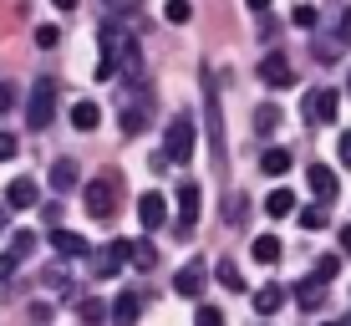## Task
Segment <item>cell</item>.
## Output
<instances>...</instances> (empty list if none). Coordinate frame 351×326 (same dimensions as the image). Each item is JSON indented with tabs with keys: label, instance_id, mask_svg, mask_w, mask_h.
Segmentation results:
<instances>
[{
	"label": "cell",
	"instance_id": "6da1fadb",
	"mask_svg": "<svg viewBox=\"0 0 351 326\" xmlns=\"http://www.w3.org/2000/svg\"><path fill=\"white\" fill-rule=\"evenodd\" d=\"M97 41H102V56H97V82H143V51H138V36H132L128 21L107 16L102 31H97Z\"/></svg>",
	"mask_w": 351,
	"mask_h": 326
},
{
	"label": "cell",
	"instance_id": "7a4b0ae2",
	"mask_svg": "<svg viewBox=\"0 0 351 326\" xmlns=\"http://www.w3.org/2000/svg\"><path fill=\"white\" fill-rule=\"evenodd\" d=\"M193 148H199V123H193L189 113H178L173 123H168V132H163V153H158V163H153V168L189 163V159H193Z\"/></svg>",
	"mask_w": 351,
	"mask_h": 326
},
{
	"label": "cell",
	"instance_id": "3957f363",
	"mask_svg": "<svg viewBox=\"0 0 351 326\" xmlns=\"http://www.w3.org/2000/svg\"><path fill=\"white\" fill-rule=\"evenodd\" d=\"M153 117V92L148 82H123V102H117V123H123L128 138H138Z\"/></svg>",
	"mask_w": 351,
	"mask_h": 326
},
{
	"label": "cell",
	"instance_id": "277c9868",
	"mask_svg": "<svg viewBox=\"0 0 351 326\" xmlns=\"http://www.w3.org/2000/svg\"><path fill=\"white\" fill-rule=\"evenodd\" d=\"M117 194H123V178H117V174H97L92 184L82 189V199H87V214L107 224V220L117 214Z\"/></svg>",
	"mask_w": 351,
	"mask_h": 326
},
{
	"label": "cell",
	"instance_id": "5b68a950",
	"mask_svg": "<svg viewBox=\"0 0 351 326\" xmlns=\"http://www.w3.org/2000/svg\"><path fill=\"white\" fill-rule=\"evenodd\" d=\"M26 123L31 128H51L56 123V77H36L26 92Z\"/></svg>",
	"mask_w": 351,
	"mask_h": 326
},
{
	"label": "cell",
	"instance_id": "8992f818",
	"mask_svg": "<svg viewBox=\"0 0 351 326\" xmlns=\"http://www.w3.org/2000/svg\"><path fill=\"white\" fill-rule=\"evenodd\" d=\"M204 128H209V148L224 163V113H219V87H214V71H204Z\"/></svg>",
	"mask_w": 351,
	"mask_h": 326
},
{
	"label": "cell",
	"instance_id": "52a82bcc",
	"mask_svg": "<svg viewBox=\"0 0 351 326\" xmlns=\"http://www.w3.org/2000/svg\"><path fill=\"white\" fill-rule=\"evenodd\" d=\"M260 82H265L270 92L295 87V67H290V56H285V51H265V56H260Z\"/></svg>",
	"mask_w": 351,
	"mask_h": 326
},
{
	"label": "cell",
	"instance_id": "ba28073f",
	"mask_svg": "<svg viewBox=\"0 0 351 326\" xmlns=\"http://www.w3.org/2000/svg\"><path fill=\"white\" fill-rule=\"evenodd\" d=\"M300 117H306V123H336V92H331V87L306 92V102H300Z\"/></svg>",
	"mask_w": 351,
	"mask_h": 326
},
{
	"label": "cell",
	"instance_id": "9c48e42d",
	"mask_svg": "<svg viewBox=\"0 0 351 326\" xmlns=\"http://www.w3.org/2000/svg\"><path fill=\"white\" fill-rule=\"evenodd\" d=\"M204 281H209V265H204V260H184V270L173 275V291L184 301H199L204 296Z\"/></svg>",
	"mask_w": 351,
	"mask_h": 326
},
{
	"label": "cell",
	"instance_id": "30bf717a",
	"mask_svg": "<svg viewBox=\"0 0 351 326\" xmlns=\"http://www.w3.org/2000/svg\"><path fill=\"white\" fill-rule=\"evenodd\" d=\"M193 224H199V184L184 178V184H178V235H189Z\"/></svg>",
	"mask_w": 351,
	"mask_h": 326
},
{
	"label": "cell",
	"instance_id": "8fae6325",
	"mask_svg": "<svg viewBox=\"0 0 351 326\" xmlns=\"http://www.w3.org/2000/svg\"><path fill=\"white\" fill-rule=\"evenodd\" d=\"M123 260H128V240H107V245L92 255V270L97 275H117V270H123Z\"/></svg>",
	"mask_w": 351,
	"mask_h": 326
},
{
	"label": "cell",
	"instance_id": "7c38bea8",
	"mask_svg": "<svg viewBox=\"0 0 351 326\" xmlns=\"http://www.w3.org/2000/svg\"><path fill=\"white\" fill-rule=\"evenodd\" d=\"M41 199V184H36L31 174H21V178H10V189H5V204L10 209H31V204Z\"/></svg>",
	"mask_w": 351,
	"mask_h": 326
},
{
	"label": "cell",
	"instance_id": "4fadbf2b",
	"mask_svg": "<svg viewBox=\"0 0 351 326\" xmlns=\"http://www.w3.org/2000/svg\"><path fill=\"white\" fill-rule=\"evenodd\" d=\"M46 184H51L56 194H71V189L82 184V168H77V159H56V163H51V174H46Z\"/></svg>",
	"mask_w": 351,
	"mask_h": 326
},
{
	"label": "cell",
	"instance_id": "5bb4252c",
	"mask_svg": "<svg viewBox=\"0 0 351 326\" xmlns=\"http://www.w3.org/2000/svg\"><path fill=\"white\" fill-rule=\"evenodd\" d=\"M306 184H311V194H316L321 204L336 199V174H331L326 163H311V168H306Z\"/></svg>",
	"mask_w": 351,
	"mask_h": 326
},
{
	"label": "cell",
	"instance_id": "9a60e30c",
	"mask_svg": "<svg viewBox=\"0 0 351 326\" xmlns=\"http://www.w3.org/2000/svg\"><path fill=\"white\" fill-rule=\"evenodd\" d=\"M163 220H168V199L163 194H143L138 199V224L143 229H158Z\"/></svg>",
	"mask_w": 351,
	"mask_h": 326
},
{
	"label": "cell",
	"instance_id": "2e32d148",
	"mask_svg": "<svg viewBox=\"0 0 351 326\" xmlns=\"http://www.w3.org/2000/svg\"><path fill=\"white\" fill-rule=\"evenodd\" d=\"M51 250H56V255H66V260H77V255H87V240H82L77 229H62V224H56V229H51Z\"/></svg>",
	"mask_w": 351,
	"mask_h": 326
},
{
	"label": "cell",
	"instance_id": "e0dca14e",
	"mask_svg": "<svg viewBox=\"0 0 351 326\" xmlns=\"http://www.w3.org/2000/svg\"><path fill=\"white\" fill-rule=\"evenodd\" d=\"M138 311H143V296L128 286V291L112 301V321H117V326H132V321H138Z\"/></svg>",
	"mask_w": 351,
	"mask_h": 326
},
{
	"label": "cell",
	"instance_id": "ac0fdd59",
	"mask_svg": "<svg viewBox=\"0 0 351 326\" xmlns=\"http://www.w3.org/2000/svg\"><path fill=\"white\" fill-rule=\"evenodd\" d=\"M97 123H102V107H97V102H87V97L71 102V128H77V132H92Z\"/></svg>",
	"mask_w": 351,
	"mask_h": 326
},
{
	"label": "cell",
	"instance_id": "d6986e66",
	"mask_svg": "<svg viewBox=\"0 0 351 326\" xmlns=\"http://www.w3.org/2000/svg\"><path fill=\"white\" fill-rule=\"evenodd\" d=\"M250 306H255L260 316H275V311L285 306V291H280V286H260V291L250 296Z\"/></svg>",
	"mask_w": 351,
	"mask_h": 326
},
{
	"label": "cell",
	"instance_id": "ffe728a7",
	"mask_svg": "<svg viewBox=\"0 0 351 326\" xmlns=\"http://www.w3.org/2000/svg\"><path fill=\"white\" fill-rule=\"evenodd\" d=\"M295 301H300V306H311V311H316L321 301H326V281H321V275H311V281H300V286H295Z\"/></svg>",
	"mask_w": 351,
	"mask_h": 326
},
{
	"label": "cell",
	"instance_id": "44dd1931",
	"mask_svg": "<svg viewBox=\"0 0 351 326\" xmlns=\"http://www.w3.org/2000/svg\"><path fill=\"white\" fill-rule=\"evenodd\" d=\"M128 260L138 265V270H153V265H158V250H153L148 240H128Z\"/></svg>",
	"mask_w": 351,
	"mask_h": 326
},
{
	"label": "cell",
	"instance_id": "7402d4cb",
	"mask_svg": "<svg viewBox=\"0 0 351 326\" xmlns=\"http://www.w3.org/2000/svg\"><path fill=\"white\" fill-rule=\"evenodd\" d=\"M265 214H270V220H285V214H295V194H290V189H275V194L265 199Z\"/></svg>",
	"mask_w": 351,
	"mask_h": 326
},
{
	"label": "cell",
	"instance_id": "603a6c76",
	"mask_svg": "<svg viewBox=\"0 0 351 326\" xmlns=\"http://www.w3.org/2000/svg\"><path fill=\"white\" fill-rule=\"evenodd\" d=\"M250 255H255L260 265H275V260H280V240H275V235H260L255 245H250Z\"/></svg>",
	"mask_w": 351,
	"mask_h": 326
},
{
	"label": "cell",
	"instance_id": "cb8c5ba5",
	"mask_svg": "<svg viewBox=\"0 0 351 326\" xmlns=\"http://www.w3.org/2000/svg\"><path fill=\"white\" fill-rule=\"evenodd\" d=\"M214 275H219L224 291H245V275H239V265H234V260H219V265H214Z\"/></svg>",
	"mask_w": 351,
	"mask_h": 326
},
{
	"label": "cell",
	"instance_id": "d4e9b609",
	"mask_svg": "<svg viewBox=\"0 0 351 326\" xmlns=\"http://www.w3.org/2000/svg\"><path fill=\"white\" fill-rule=\"evenodd\" d=\"M280 123H285V117H280V107H275V102H265L260 113H255V128H260V138H270V132L280 128Z\"/></svg>",
	"mask_w": 351,
	"mask_h": 326
},
{
	"label": "cell",
	"instance_id": "484cf974",
	"mask_svg": "<svg viewBox=\"0 0 351 326\" xmlns=\"http://www.w3.org/2000/svg\"><path fill=\"white\" fill-rule=\"evenodd\" d=\"M290 163H295V159H290V153L285 148H270V153H265V174H270V178H280V174H290Z\"/></svg>",
	"mask_w": 351,
	"mask_h": 326
},
{
	"label": "cell",
	"instance_id": "4316f807",
	"mask_svg": "<svg viewBox=\"0 0 351 326\" xmlns=\"http://www.w3.org/2000/svg\"><path fill=\"white\" fill-rule=\"evenodd\" d=\"M163 21H168V26H189V21H193V5H189V0H168V5H163Z\"/></svg>",
	"mask_w": 351,
	"mask_h": 326
},
{
	"label": "cell",
	"instance_id": "83f0119b",
	"mask_svg": "<svg viewBox=\"0 0 351 326\" xmlns=\"http://www.w3.org/2000/svg\"><path fill=\"white\" fill-rule=\"evenodd\" d=\"M193 326H224V311L209 306V301H199V311H193Z\"/></svg>",
	"mask_w": 351,
	"mask_h": 326
},
{
	"label": "cell",
	"instance_id": "f1b7e54d",
	"mask_svg": "<svg viewBox=\"0 0 351 326\" xmlns=\"http://www.w3.org/2000/svg\"><path fill=\"white\" fill-rule=\"evenodd\" d=\"M224 220H229V224H245V220H250V199L234 194V199H229V209H224Z\"/></svg>",
	"mask_w": 351,
	"mask_h": 326
},
{
	"label": "cell",
	"instance_id": "f546056e",
	"mask_svg": "<svg viewBox=\"0 0 351 326\" xmlns=\"http://www.w3.org/2000/svg\"><path fill=\"white\" fill-rule=\"evenodd\" d=\"M31 245H36V235H31V229H16V235H10V245H5V250H16V255L26 260V255H31Z\"/></svg>",
	"mask_w": 351,
	"mask_h": 326
},
{
	"label": "cell",
	"instance_id": "4dcf8cb0",
	"mask_svg": "<svg viewBox=\"0 0 351 326\" xmlns=\"http://www.w3.org/2000/svg\"><path fill=\"white\" fill-rule=\"evenodd\" d=\"M300 229H326V204H311V209L300 214Z\"/></svg>",
	"mask_w": 351,
	"mask_h": 326
},
{
	"label": "cell",
	"instance_id": "1f68e13d",
	"mask_svg": "<svg viewBox=\"0 0 351 326\" xmlns=\"http://www.w3.org/2000/svg\"><path fill=\"white\" fill-rule=\"evenodd\" d=\"M102 5H107V16H117V21H128V16H132V10H138V5H143V0H102Z\"/></svg>",
	"mask_w": 351,
	"mask_h": 326
},
{
	"label": "cell",
	"instance_id": "d6a6232c",
	"mask_svg": "<svg viewBox=\"0 0 351 326\" xmlns=\"http://www.w3.org/2000/svg\"><path fill=\"white\" fill-rule=\"evenodd\" d=\"M41 281H46V286H51V291H62V296H66V286H71V275L62 270V265H51V270H46V275H41Z\"/></svg>",
	"mask_w": 351,
	"mask_h": 326
},
{
	"label": "cell",
	"instance_id": "836d02e7",
	"mask_svg": "<svg viewBox=\"0 0 351 326\" xmlns=\"http://www.w3.org/2000/svg\"><path fill=\"white\" fill-rule=\"evenodd\" d=\"M336 270H341V255H321V260H316V275H321V281H336Z\"/></svg>",
	"mask_w": 351,
	"mask_h": 326
},
{
	"label": "cell",
	"instance_id": "e575fe53",
	"mask_svg": "<svg viewBox=\"0 0 351 326\" xmlns=\"http://www.w3.org/2000/svg\"><path fill=\"white\" fill-rule=\"evenodd\" d=\"M290 21H295L300 31H311V26H316V5H295V10H290Z\"/></svg>",
	"mask_w": 351,
	"mask_h": 326
},
{
	"label": "cell",
	"instance_id": "d590c367",
	"mask_svg": "<svg viewBox=\"0 0 351 326\" xmlns=\"http://www.w3.org/2000/svg\"><path fill=\"white\" fill-rule=\"evenodd\" d=\"M56 41H62V31H56V26H41V31H36V46H41V51H51Z\"/></svg>",
	"mask_w": 351,
	"mask_h": 326
},
{
	"label": "cell",
	"instance_id": "8d00e7d4",
	"mask_svg": "<svg viewBox=\"0 0 351 326\" xmlns=\"http://www.w3.org/2000/svg\"><path fill=\"white\" fill-rule=\"evenodd\" d=\"M16 97H21L16 82H0V113H10V107H16Z\"/></svg>",
	"mask_w": 351,
	"mask_h": 326
},
{
	"label": "cell",
	"instance_id": "74e56055",
	"mask_svg": "<svg viewBox=\"0 0 351 326\" xmlns=\"http://www.w3.org/2000/svg\"><path fill=\"white\" fill-rule=\"evenodd\" d=\"M16 265H21V255H16V250H5V255H0V281H10V275H16Z\"/></svg>",
	"mask_w": 351,
	"mask_h": 326
},
{
	"label": "cell",
	"instance_id": "f35d334b",
	"mask_svg": "<svg viewBox=\"0 0 351 326\" xmlns=\"http://www.w3.org/2000/svg\"><path fill=\"white\" fill-rule=\"evenodd\" d=\"M336 159H341V163L351 168V128L341 132V138H336Z\"/></svg>",
	"mask_w": 351,
	"mask_h": 326
},
{
	"label": "cell",
	"instance_id": "ab89813d",
	"mask_svg": "<svg viewBox=\"0 0 351 326\" xmlns=\"http://www.w3.org/2000/svg\"><path fill=\"white\" fill-rule=\"evenodd\" d=\"M336 36L351 41V5H341V16H336Z\"/></svg>",
	"mask_w": 351,
	"mask_h": 326
},
{
	"label": "cell",
	"instance_id": "60d3db41",
	"mask_svg": "<svg viewBox=\"0 0 351 326\" xmlns=\"http://www.w3.org/2000/svg\"><path fill=\"white\" fill-rule=\"evenodd\" d=\"M82 321H102V301H82Z\"/></svg>",
	"mask_w": 351,
	"mask_h": 326
},
{
	"label": "cell",
	"instance_id": "b9f144b4",
	"mask_svg": "<svg viewBox=\"0 0 351 326\" xmlns=\"http://www.w3.org/2000/svg\"><path fill=\"white\" fill-rule=\"evenodd\" d=\"M5 159H16V138H10V132H0V163Z\"/></svg>",
	"mask_w": 351,
	"mask_h": 326
},
{
	"label": "cell",
	"instance_id": "7bdbcfd3",
	"mask_svg": "<svg viewBox=\"0 0 351 326\" xmlns=\"http://www.w3.org/2000/svg\"><path fill=\"white\" fill-rule=\"evenodd\" d=\"M250 10H260V16H270V0H245Z\"/></svg>",
	"mask_w": 351,
	"mask_h": 326
},
{
	"label": "cell",
	"instance_id": "ee69618b",
	"mask_svg": "<svg viewBox=\"0 0 351 326\" xmlns=\"http://www.w3.org/2000/svg\"><path fill=\"white\" fill-rule=\"evenodd\" d=\"M341 250H346V255H351V224L341 229Z\"/></svg>",
	"mask_w": 351,
	"mask_h": 326
},
{
	"label": "cell",
	"instance_id": "f6af8a7d",
	"mask_svg": "<svg viewBox=\"0 0 351 326\" xmlns=\"http://www.w3.org/2000/svg\"><path fill=\"white\" fill-rule=\"evenodd\" d=\"M51 5H56V10H77V0H51Z\"/></svg>",
	"mask_w": 351,
	"mask_h": 326
},
{
	"label": "cell",
	"instance_id": "bcb514c9",
	"mask_svg": "<svg viewBox=\"0 0 351 326\" xmlns=\"http://www.w3.org/2000/svg\"><path fill=\"white\" fill-rule=\"evenodd\" d=\"M0 229H5V209H0Z\"/></svg>",
	"mask_w": 351,
	"mask_h": 326
},
{
	"label": "cell",
	"instance_id": "7dc6e473",
	"mask_svg": "<svg viewBox=\"0 0 351 326\" xmlns=\"http://www.w3.org/2000/svg\"><path fill=\"white\" fill-rule=\"evenodd\" d=\"M326 326H346V321H326Z\"/></svg>",
	"mask_w": 351,
	"mask_h": 326
},
{
	"label": "cell",
	"instance_id": "c3c4849f",
	"mask_svg": "<svg viewBox=\"0 0 351 326\" xmlns=\"http://www.w3.org/2000/svg\"><path fill=\"white\" fill-rule=\"evenodd\" d=\"M346 326H351V321H346Z\"/></svg>",
	"mask_w": 351,
	"mask_h": 326
}]
</instances>
